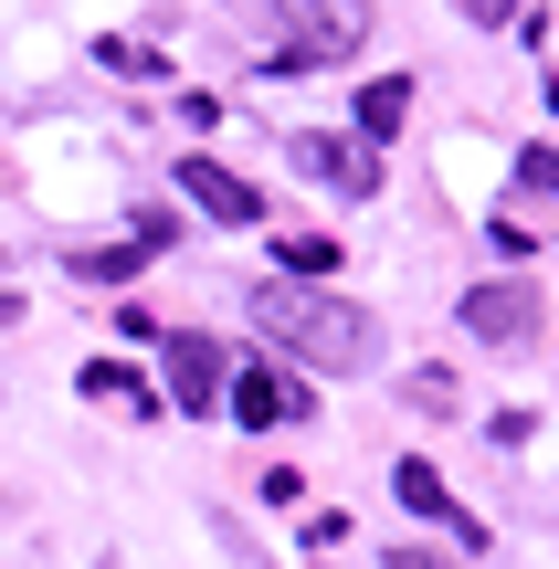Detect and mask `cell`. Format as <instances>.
<instances>
[{
	"label": "cell",
	"mask_w": 559,
	"mask_h": 569,
	"mask_svg": "<svg viewBox=\"0 0 559 569\" xmlns=\"http://www.w3.org/2000/svg\"><path fill=\"white\" fill-rule=\"evenodd\" d=\"M465 338L528 348V338H539V296H528V284H476V296H465Z\"/></svg>",
	"instance_id": "6"
},
{
	"label": "cell",
	"mask_w": 559,
	"mask_h": 569,
	"mask_svg": "<svg viewBox=\"0 0 559 569\" xmlns=\"http://www.w3.org/2000/svg\"><path fill=\"white\" fill-rule=\"evenodd\" d=\"M370 42V0H274V63L264 74H328Z\"/></svg>",
	"instance_id": "2"
},
{
	"label": "cell",
	"mask_w": 559,
	"mask_h": 569,
	"mask_svg": "<svg viewBox=\"0 0 559 569\" xmlns=\"http://www.w3.org/2000/svg\"><path fill=\"white\" fill-rule=\"evenodd\" d=\"M359 138H401V117H412V74H380V84H359Z\"/></svg>",
	"instance_id": "10"
},
{
	"label": "cell",
	"mask_w": 559,
	"mask_h": 569,
	"mask_svg": "<svg viewBox=\"0 0 559 569\" xmlns=\"http://www.w3.org/2000/svg\"><path fill=\"white\" fill-rule=\"evenodd\" d=\"M96 63H106V74H127V84H159L169 74V53H148V42H127V32H106Z\"/></svg>",
	"instance_id": "12"
},
{
	"label": "cell",
	"mask_w": 559,
	"mask_h": 569,
	"mask_svg": "<svg viewBox=\"0 0 559 569\" xmlns=\"http://www.w3.org/2000/svg\"><path fill=\"white\" fill-rule=\"evenodd\" d=\"M253 327H264V338L286 348V359L338 369V380L380 369V317H370V306H349V296H317V284H296V274L253 284Z\"/></svg>",
	"instance_id": "1"
},
{
	"label": "cell",
	"mask_w": 559,
	"mask_h": 569,
	"mask_svg": "<svg viewBox=\"0 0 559 569\" xmlns=\"http://www.w3.org/2000/svg\"><path fill=\"white\" fill-rule=\"evenodd\" d=\"M222 348L211 338H169V411H222Z\"/></svg>",
	"instance_id": "8"
},
{
	"label": "cell",
	"mask_w": 559,
	"mask_h": 569,
	"mask_svg": "<svg viewBox=\"0 0 559 569\" xmlns=\"http://www.w3.org/2000/svg\"><path fill=\"white\" fill-rule=\"evenodd\" d=\"M391 569H443V559L433 549H391Z\"/></svg>",
	"instance_id": "16"
},
{
	"label": "cell",
	"mask_w": 559,
	"mask_h": 569,
	"mask_svg": "<svg viewBox=\"0 0 559 569\" xmlns=\"http://www.w3.org/2000/svg\"><path fill=\"white\" fill-rule=\"evenodd\" d=\"M518 190H549V201H559V148H528V159H518Z\"/></svg>",
	"instance_id": "14"
},
{
	"label": "cell",
	"mask_w": 559,
	"mask_h": 569,
	"mask_svg": "<svg viewBox=\"0 0 559 569\" xmlns=\"http://www.w3.org/2000/svg\"><path fill=\"white\" fill-rule=\"evenodd\" d=\"M84 401H148V390H138L127 359H96V369H84Z\"/></svg>",
	"instance_id": "13"
},
{
	"label": "cell",
	"mask_w": 559,
	"mask_h": 569,
	"mask_svg": "<svg viewBox=\"0 0 559 569\" xmlns=\"http://www.w3.org/2000/svg\"><path fill=\"white\" fill-rule=\"evenodd\" d=\"M180 190H190V201L211 211V222H232V232H253V222H264V201H253V180H243V169H222L211 148H180Z\"/></svg>",
	"instance_id": "4"
},
{
	"label": "cell",
	"mask_w": 559,
	"mask_h": 569,
	"mask_svg": "<svg viewBox=\"0 0 559 569\" xmlns=\"http://www.w3.org/2000/svg\"><path fill=\"white\" fill-rule=\"evenodd\" d=\"M286 148H296L307 180L338 190V201H370V190H380V159H370V148H349V138H328V127H307V138H286Z\"/></svg>",
	"instance_id": "5"
},
{
	"label": "cell",
	"mask_w": 559,
	"mask_h": 569,
	"mask_svg": "<svg viewBox=\"0 0 559 569\" xmlns=\"http://www.w3.org/2000/svg\"><path fill=\"white\" fill-rule=\"evenodd\" d=\"M465 21H486V32H507V21H518V0H465Z\"/></svg>",
	"instance_id": "15"
},
{
	"label": "cell",
	"mask_w": 559,
	"mask_h": 569,
	"mask_svg": "<svg viewBox=\"0 0 559 569\" xmlns=\"http://www.w3.org/2000/svg\"><path fill=\"white\" fill-rule=\"evenodd\" d=\"M169 232H180L169 211H138V232H127V243H106V253H74V274H84V284H117V274H138L148 253H169Z\"/></svg>",
	"instance_id": "9"
},
{
	"label": "cell",
	"mask_w": 559,
	"mask_h": 569,
	"mask_svg": "<svg viewBox=\"0 0 559 569\" xmlns=\"http://www.w3.org/2000/svg\"><path fill=\"white\" fill-rule=\"evenodd\" d=\"M274 264H286L296 284H317V274L338 264V232H274Z\"/></svg>",
	"instance_id": "11"
},
{
	"label": "cell",
	"mask_w": 559,
	"mask_h": 569,
	"mask_svg": "<svg viewBox=\"0 0 559 569\" xmlns=\"http://www.w3.org/2000/svg\"><path fill=\"white\" fill-rule=\"evenodd\" d=\"M391 496H401V507H412V517H422V528H443V538H455V549H486V528H476V517H465V507H455V496H443V475H433V465H422V453H412V465H401V475H391Z\"/></svg>",
	"instance_id": "7"
},
{
	"label": "cell",
	"mask_w": 559,
	"mask_h": 569,
	"mask_svg": "<svg viewBox=\"0 0 559 569\" xmlns=\"http://www.w3.org/2000/svg\"><path fill=\"white\" fill-rule=\"evenodd\" d=\"M222 411L243 432H286V422H307V380L274 359H243V369H222Z\"/></svg>",
	"instance_id": "3"
}]
</instances>
